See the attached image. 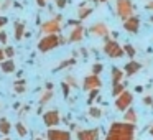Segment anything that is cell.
Instances as JSON below:
<instances>
[{"label": "cell", "instance_id": "37", "mask_svg": "<svg viewBox=\"0 0 153 140\" xmlns=\"http://www.w3.org/2000/svg\"><path fill=\"white\" fill-rule=\"evenodd\" d=\"M36 2H38L40 7H45V5H46V0H36Z\"/></svg>", "mask_w": 153, "mask_h": 140}, {"label": "cell", "instance_id": "35", "mask_svg": "<svg viewBox=\"0 0 153 140\" xmlns=\"http://www.w3.org/2000/svg\"><path fill=\"white\" fill-rule=\"evenodd\" d=\"M145 8H146V10H148V12H153V0H150L148 4L145 5Z\"/></svg>", "mask_w": 153, "mask_h": 140}, {"label": "cell", "instance_id": "7", "mask_svg": "<svg viewBox=\"0 0 153 140\" xmlns=\"http://www.w3.org/2000/svg\"><path fill=\"white\" fill-rule=\"evenodd\" d=\"M123 30H125L127 33H138L140 31V18L137 17L135 13H133L132 17L125 18V20H123Z\"/></svg>", "mask_w": 153, "mask_h": 140}, {"label": "cell", "instance_id": "24", "mask_svg": "<svg viewBox=\"0 0 153 140\" xmlns=\"http://www.w3.org/2000/svg\"><path fill=\"white\" fill-rule=\"evenodd\" d=\"M15 129H17V133H18V137H25L27 135V127L23 125V124L22 122H17V125H15Z\"/></svg>", "mask_w": 153, "mask_h": 140}, {"label": "cell", "instance_id": "21", "mask_svg": "<svg viewBox=\"0 0 153 140\" xmlns=\"http://www.w3.org/2000/svg\"><path fill=\"white\" fill-rule=\"evenodd\" d=\"M2 71H4V73H13L15 71V63L12 60L4 61V63H2Z\"/></svg>", "mask_w": 153, "mask_h": 140}, {"label": "cell", "instance_id": "32", "mask_svg": "<svg viewBox=\"0 0 153 140\" xmlns=\"http://www.w3.org/2000/svg\"><path fill=\"white\" fill-rule=\"evenodd\" d=\"M143 104H146V106H152V104H153V97H152V96H145V97H143Z\"/></svg>", "mask_w": 153, "mask_h": 140}, {"label": "cell", "instance_id": "25", "mask_svg": "<svg viewBox=\"0 0 153 140\" xmlns=\"http://www.w3.org/2000/svg\"><path fill=\"white\" fill-rule=\"evenodd\" d=\"M97 96H99V89H91L89 91V97H87V104H89V106H92L94 99H96Z\"/></svg>", "mask_w": 153, "mask_h": 140}, {"label": "cell", "instance_id": "42", "mask_svg": "<svg viewBox=\"0 0 153 140\" xmlns=\"http://www.w3.org/2000/svg\"><path fill=\"white\" fill-rule=\"evenodd\" d=\"M2 140H10V139H7V137H5V139H2Z\"/></svg>", "mask_w": 153, "mask_h": 140}, {"label": "cell", "instance_id": "12", "mask_svg": "<svg viewBox=\"0 0 153 140\" xmlns=\"http://www.w3.org/2000/svg\"><path fill=\"white\" fill-rule=\"evenodd\" d=\"M59 20H61V17L54 18V20H50V22H45L43 27H41L43 33H48V35L58 33V31H59V28H61V27H59Z\"/></svg>", "mask_w": 153, "mask_h": 140}, {"label": "cell", "instance_id": "17", "mask_svg": "<svg viewBox=\"0 0 153 140\" xmlns=\"http://www.w3.org/2000/svg\"><path fill=\"white\" fill-rule=\"evenodd\" d=\"M12 132V124L8 122L7 117H0V133L7 137Z\"/></svg>", "mask_w": 153, "mask_h": 140}, {"label": "cell", "instance_id": "5", "mask_svg": "<svg viewBox=\"0 0 153 140\" xmlns=\"http://www.w3.org/2000/svg\"><path fill=\"white\" fill-rule=\"evenodd\" d=\"M132 104H133V94L130 92V91H127V89L115 97V109L120 110V112H123L125 109H128Z\"/></svg>", "mask_w": 153, "mask_h": 140}, {"label": "cell", "instance_id": "16", "mask_svg": "<svg viewBox=\"0 0 153 140\" xmlns=\"http://www.w3.org/2000/svg\"><path fill=\"white\" fill-rule=\"evenodd\" d=\"M123 76H125V73H123V69H119V68L114 66L112 69H110V77H112V86L117 83H122Z\"/></svg>", "mask_w": 153, "mask_h": 140}, {"label": "cell", "instance_id": "28", "mask_svg": "<svg viewBox=\"0 0 153 140\" xmlns=\"http://www.w3.org/2000/svg\"><path fill=\"white\" fill-rule=\"evenodd\" d=\"M102 69H104L102 64H100V63H96V64L92 66V74H100V73H102Z\"/></svg>", "mask_w": 153, "mask_h": 140}, {"label": "cell", "instance_id": "39", "mask_svg": "<svg viewBox=\"0 0 153 140\" xmlns=\"http://www.w3.org/2000/svg\"><path fill=\"white\" fill-rule=\"evenodd\" d=\"M46 87H48V91H51V89H53V84H51V83H48V84H46Z\"/></svg>", "mask_w": 153, "mask_h": 140}, {"label": "cell", "instance_id": "20", "mask_svg": "<svg viewBox=\"0 0 153 140\" xmlns=\"http://www.w3.org/2000/svg\"><path fill=\"white\" fill-rule=\"evenodd\" d=\"M23 31H25V25L23 23H15V40L20 41L22 38H23Z\"/></svg>", "mask_w": 153, "mask_h": 140}, {"label": "cell", "instance_id": "44", "mask_svg": "<svg viewBox=\"0 0 153 140\" xmlns=\"http://www.w3.org/2000/svg\"><path fill=\"white\" fill-rule=\"evenodd\" d=\"M36 140H43V139H40V137H38V139H36Z\"/></svg>", "mask_w": 153, "mask_h": 140}, {"label": "cell", "instance_id": "30", "mask_svg": "<svg viewBox=\"0 0 153 140\" xmlns=\"http://www.w3.org/2000/svg\"><path fill=\"white\" fill-rule=\"evenodd\" d=\"M61 87H63V96L68 97V96H69V84H68V83H63V84H61Z\"/></svg>", "mask_w": 153, "mask_h": 140}, {"label": "cell", "instance_id": "10", "mask_svg": "<svg viewBox=\"0 0 153 140\" xmlns=\"http://www.w3.org/2000/svg\"><path fill=\"white\" fill-rule=\"evenodd\" d=\"M43 122L45 125L48 127H56L58 124L61 122V115L58 110H48V112L43 114Z\"/></svg>", "mask_w": 153, "mask_h": 140}, {"label": "cell", "instance_id": "26", "mask_svg": "<svg viewBox=\"0 0 153 140\" xmlns=\"http://www.w3.org/2000/svg\"><path fill=\"white\" fill-rule=\"evenodd\" d=\"M51 97H53V91H46V92H45L43 96H41V99H40V106H43V104H46L48 101L51 99Z\"/></svg>", "mask_w": 153, "mask_h": 140}, {"label": "cell", "instance_id": "36", "mask_svg": "<svg viewBox=\"0 0 153 140\" xmlns=\"http://www.w3.org/2000/svg\"><path fill=\"white\" fill-rule=\"evenodd\" d=\"M7 17H0V28H2V27H5V25H7Z\"/></svg>", "mask_w": 153, "mask_h": 140}, {"label": "cell", "instance_id": "31", "mask_svg": "<svg viewBox=\"0 0 153 140\" xmlns=\"http://www.w3.org/2000/svg\"><path fill=\"white\" fill-rule=\"evenodd\" d=\"M66 83L69 84V86H73V87H77V83H76V79H74L73 76H68L66 77Z\"/></svg>", "mask_w": 153, "mask_h": 140}, {"label": "cell", "instance_id": "13", "mask_svg": "<svg viewBox=\"0 0 153 140\" xmlns=\"http://www.w3.org/2000/svg\"><path fill=\"white\" fill-rule=\"evenodd\" d=\"M142 69V63H138V61H128V63L123 66V73L127 74V76H133V74H137L138 71Z\"/></svg>", "mask_w": 153, "mask_h": 140}, {"label": "cell", "instance_id": "34", "mask_svg": "<svg viewBox=\"0 0 153 140\" xmlns=\"http://www.w3.org/2000/svg\"><path fill=\"white\" fill-rule=\"evenodd\" d=\"M56 5L59 8H64V7H66V0H56Z\"/></svg>", "mask_w": 153, "mask_h": 140}, {"label": "cell", "instance_id": "15", "mask_svg": "<svg viewBox=\"0 0 153 140\" xmlns=\"http://www.w3.org/2000/svg\"><path fill=\"white\" fill-rule=\"evenodd\" d=\"M137 120H138V114H137V110L133 109L132 106L128 107V109L123 110V122H128V124H137Z\"/></svg>", "mask_w": 153, "mask_h": 140}, {"label": "cell", "instance_id": "41", "mask_svg": "<svg viewBox=\"0 0 153 140\" xmlns=\"http://www.w3.org/2000/svg\"><path fill=\"white\" fill-rule=\"evenodd\" d=\"M150 22H152V23H153V15H152V17H150Z\"/></svg>", "mask_w": 153, "mask_h": 140}, {"label": "cell", "instance_id": "4", "mask_svg": "<svg viewBox=\"0 0 153 140\" xmlns=\"http://www.w3.org/2000/svg\"><path fill=\"white\" fill-rule=\"evenodd\" d=\"M104 53L107 54V56L109 58H114V60H115V58H122L123 54V48L120 46L119 43H117L115 40H112V38H104Z\"/></svg>", "mask_w": 153, "mask_h": 140}, {"label": "cell", "instance_id": "6", "mask_svg": "<svg viewBox=\"0 0 153 140\" xmlns=\"http://www.w3.org/2000/svg\"><path fill=\"white\" fill-rule=\"evenodd\" d=\"M46 139L48 140H73L71 139V132H68L64 129H53V127L46 132Z\"/></svg>", "mask_w": 153, "mask_h": 140}, {"label": "cell", "instance_id": "40", "mask_svg": "<svg viewBox=\"0 0 153 140\" xmlns=\"http://www.w3.org/2000/svg\"><path fill=\"white\" fill-rule=\"evenodd\" d=\"M148 133H150V135L153 137V125H152V127H150V129H148Z\"/></svg>", "mask_w": 153, "mask_h": 140}, {"label": "cell", "instance_id": "19", "mask_svg": "<svg viewBox=\"0 0 153 140\" xmlns=\"http://www.w3.org/2000/svg\"><path fill=\"white\" fill-rule=\"evenodd\" d=\"M91 13H92V8H91V7H84V5H81L79 12H77V17H79V20H84V18H87Z\"/></svg>", "mask_w": 153, "mask_h": 140}, {"label": "cell", "instance_id": "11", "mask_svg": "<svg viewBox=\"0 0 153 140\" xmlns=\"http://www.w3.org/2000/svg\"><path fill=\"white\" fill-rule=\"evenodd\" d=\"M91 33L94 35V36H99V38H109V27H107L105 23H102V22H97V23H94L92 27H91Z\"/></svg>", "mask_w": 153, "mask_h": 140}, {"label": "cell", "instance_id": "14", "mask_svg": "<svg viewBox=\"0 0 153 140\" xmlns=\"http://www.w3.org/2000/svg\"><path fill=\"white\" fill-rule=\"evenodd\" d=\"M82 38H84V27L76 25V27L73 28V31L69 33V41L71 43H77V41H81Z\"/></svg>", "mask_w": 153, "mask_h": 140}, {"label": "cell", "instance_id": "1", "mask_svg": "<svg viewBox=\"0 0 153 140\" xmlns=\"http://www.w3.org/2000/svg\"><path fill=\"white\" fill-rule=\"evenodd\" d=\"M137 127L135 124L128 122H112L109 127V132L105 140H135Z\"/></svg>", "mask_w": 153, "mask_h": 140}, {"label": "cell", "instance_id": "8", "mask_svg": "<svg viewBox=\"0 0 153 140\" xmlns=\"http://www.w3.org/2000/svg\"><path fill=\"white\" fill-rule=\"evenodd\" d=\"M100 86H102V81H100L99 74H89V76H86V77H84V83H82L84 91L100 89Z\"/></svg>", "mask_w": 153, "mask_h": 140}, {"label": "cell", "instance_id": "3", "mask_svg": "<svg viewBox=\"0 0 153 140\" xmlns=\"http://www.w3.org/2000/svg\"><path fill=\"white\" fill-rule=\"evenodd\" d=\"M61 43H64L63 38H59L58 35L51 33V35H46L45 38L40 40V43H38V50H40L41 53H46V51H51V50H54L56 46H59Z\"/></svg>", "mask_w": 153, "mask_h": 140}, {"label": "cell", "instance_id": "9", "mask_svg": "<svg viewBox=\"0 0 153 140\" xmlns=\"http://www.w3.org/2000/svg\"><path fill=\"white\" fill-rule=\"evenodd\" d=\"M100 130L99 129H81L77 130V140H99Z\"/></svg>", "mask_w": 153, "mask_h": 140}, {"label": "cell", "instance_id": "2", "mask_svg": "<svg viewBox=\"0 0 153 140\" xmlns=\"http://www.w3.org/2000/svg\"><path fill=\"white\" fill-rule=\"evenodd\" d=\"M115 13L120 20H125L135 13V5L132 0H115Z\"/></svg>", "mask_w": 153, "mask_h": 140}, {"label": "cell", "instance_id": "23", "mask_svg": "<svg viewBox=\"0 0 153 140\" xmlns=\"http://www.w3.org/2000/svg\"><path fill=\"white\" fill-rule=\"evenodd\" d=\"M89 115L92 117V119H99V117L102 115V110H100L99 107H96V106H91L89 107Z\"/></svg>", "mask_w": 153, "mask_h": 140}, {"label": "cell", "instance_id": "38", "mask_svg": "<svg viewBox=\"0 0 153 140\" xmlns=\"http://www.w3.org/2000/svg\"><path fill=\"white\" fill-rule=\"evenodd\" d=\"M4 58H5V53H4V50H0V61L4 60Z\"/></svg>", "mask_w": 153, "mask_h": 140}, {"label": "cell", "instance_id": "43", "mask_svg": "<svg viewBox=\"0 0 153 140\" xmlns=\"http://www.w3.org/2000/svg\"><path fill=\"white\" fill-rule=\"evenodd\" d=\"M99 2H107V0H99Z\"/></svg>", "mask_w": 153, "mask_h": 140}, {"label": "cell", "instance_id": "27", "mask_svg": "<svg viewBox=\"0 0 153 140\" xmlns=\"http://www.w3.org/2000/svg\"><path fill=\"white\" fill-rule=\"evenodd\" d=\"M74 63H76V60H74V58H71V60H66V61H63V63H61V64H59V66H58V68H56V69H54V71L64 69V68H68V66H69V64H74Z\"/></svg>", "mask_w": 153, "mask_h": 140}, {"label": "cell", "instance_id": "22", "mask_svg": "<svg viewBox=\"0 0 153 140\" xmlns=\"http://www.w3.org/2000/svg\"><path fill=\"white\" fill-rule=\"evenodd\" d=\"M123 53L127 54V56H130V58H133L137 54V50H135V46L133 45H130V43H127V45H123Z\"/></svg>", "mask_w": 153, "mask_h": 140}, {"label": "cell", "instance_id": "33", "mask_svg": "<svg viewBox=\"0 0 153 140\" xmlns=\"http://www.w3.org/2000/svg\"><path fill=\"white\" fill-rule=\"evenodd\" d=\"M0 43H7V33L5 31H0Z\"/></svg>", "mask_w": 153, "mask_h": 140}, {"label": "cell", "instance_id": "29", "mask_svg": "<svg viewBox=\"0 0 153 140\" xmlns=\"http://www.w3.org/2000/svg\"><path fill=\"white\" fill-rule=\"evenodd\" d=\"M4 53H5V56H7V58H13L15 51H13V48H12V46H7L4 50Z\"/></svg>", "mask_w": 153, "mask_h": 140}, {"label": "cell", "instance_id": "18", "mask_svg": "<svg viewBox=\"0 0 153 140\" xmlns=\"http://www.w3.org/2000/svg\"><path fill=\"white\" fill-rule=\"evenodd\" d=\"M125 89H127V84L123 83V81H122V83H117V84H114V86H112V96H114V97H117L120 92H123Z\"/></svg>", "mask_w": 153, "mask_h": 140}]
</instances>
